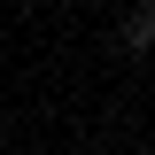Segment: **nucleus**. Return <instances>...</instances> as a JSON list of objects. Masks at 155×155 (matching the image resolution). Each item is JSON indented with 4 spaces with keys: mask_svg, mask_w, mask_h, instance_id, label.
Here are the masks:
<instances>
[{
    "mask_svg": "<svg viewBox=\"0 0 155 155\" xmlns=\"http://www.w3.org/2000/svg\"><path fill=\"white\" fill-rule=\"evenodd\" d=\"M140 31H147V47H155V8H147V16H140Z\"/></svg>",
    "mask_w": 155,
    "mask_h": 155,
    "instance_id": "f257e3e1",
    "label": "nucleus"
}]
</instances>
